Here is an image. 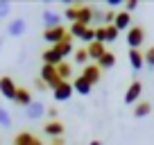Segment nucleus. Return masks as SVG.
Masks as SVG:
<instances>
[{"mask_svg":"<svg viewBox=\"0 0 154 145\" xmlns=\"http://www.w3.org/2000/svg\"><path fill=\"white\" fill-rule=\"evenodd\" d=\"M143 41H145V27L143 25H131L127 29V45H129V50H140Z\"/></svg>","mask_w":154,"mask_h":145,"instance_id":"1","label":"nucleus"},{"mask_svg":"<svg viewBox=\"0 0 154 145\" xmlns=\"http://www.w3.org/2000/svg\"><path fill=\"white\" fill-rule=\"evenodd\" d=\"M38 77H41L45 84H48V88H54L59 82H63V79L59 77V72H57V66H48V63H43V66H41V70H38Z\"/></svg>","mask_w":154,"mask_h":145,"instance_id":"2","label":"nucleus"},{"mask_svg":"<svg viewBox=\"0 0 154 145\" xmlns=\"http://www.w3.org/2000/svg\"><path fill=\"white\" fill-rule=\"evenodd\" d=\"M68 36H70V32H68L63 25H59V27H52V29H43V41H48L50 45L61 43V41H66Z\"/></svg>","mask_w":154,"mask_h":145,"instance_id":"3","label":"nucleus"},{"mask_svg":"<svg viewBox=\"0 0 154 145\" xmlns=\"http://www.w3.org/2000/svg\"><path fill=\"white\" fill-rule=\"evenodd\" d=\"M16 82L11 79V75H0V95L7 97V100H16Z\"/></svg>","mask_w":154,"mask_h":145,"instance_id":"4","label":"nucleus"},{"mask_svg":"<svg viewBox=\"0 0 154 145\" xmlns=\"http://www.w3.org/2000/svg\"><path fill=\"white\" fill-rule=\"evenodd\" d=\"M140 93H143V82H140V79H131L127 91H125V104L140 102Z\"/></svg>","mask_w":154,"mask_h":145,"instance_id":"5","label":"nucleus"},{"mask_svg":"<svg viewBox=\"0 0 154 145\" xmlns=\"http://www.w3.org/2000/svg\"><path fill=\"white\" fill-rule=\"evenodd\" d=\"M72 91H75V88H72V82H59L57 86L52 88V97L57 102H66V100L72 97Z\"/></svg>","mask_w":154,"mask_h":145,"instance_id":"6","label":"nucleus"},{"mask_svg":"<svg viewBox=\"0 0 154 145\" xmlns=\"http://www.w3.org/2000/svg\"><path fill=\"white\" fill-rule=\"evenodd\" d=\"M63 131H66L63 120H48L43 125V134H48L50 140H52V138H63Z\"/></svg>","mask_w":154,"mask_h":145,"instance_id":"7","label":"nucleus"},{"mask_svg":"<svg viewBox=\"0 0 154 145\" xmlns=\"http://www.w3.org/2000/svg\"><path fill=\"white\" fill-rule=\"evenodd\" d=\"M11 145H43V140L38 138L34 131L23 129V131H18V134L14 136V143H11Z\"/></svg>","mask_w":154,"mask_h":145,"instance_id":"8","label":"nucleus"},{"mask_svg":"<svg viewBox=\"0 0 154 145\" xmlns=\"http://www.w3.org/2000/svg\"><path fill=\"white\" fill-rule=\"evenodd\" d=\"M48 111V106L43 104V102H38V100H34L29 106H25V118L27 120H38V118H43V113Z\"/></svg>","mask_w":154,"mask_h":145,"instance_id":"9","label":"nucleus"},{"mask_svg":"<svg viewBox=\"0 0 154 145\" xmlns=\"http://www.w3.org/2000/svg\"><path fill=\"white\" fill-rule=\"evenodd\" d=\"M82 77L86 79L88 84H97L102 79V70H100V66L97 63H88V66H84V70H82Z\"/></svg>","mask_w":154,"mask_h":145,"instance_id":"10","label":"nucleus"},{"mask_svg":"<svg viewBox=\"0 0 154 145\" xmlns=\"http://www.w3.org/2000/svg\"><path fill=\"white\" fill-rule=\"evenodd\" d=\"M41 18H43V29H52V27H59V25H61V14L54 11V9H45Z\"/></svg>","mask_w":154,"mask_h":145,"instance_id":"11","label":"nucleus"},{"mask_svg":"<svg viewBox=\"0 0 154 145\" xmlns=\"http://www.w3.org/2000/svg\"><path fill=\"white\" fill-rule=\"evenodd\" d=\"M25 29H27V20L25 18H14L7 23V34L9 36H23Z\"/></svg>","mask_w":154,"mask_h":145,"instance_id":"12","label":"nucleus"},{"mask_svg":"<svg viewBox=\"0 0 154 145\" xmlns=\"http://www.w3.org/2000/svg\"><path fill=\"white\" fill-rule=\"evenodd\" d=\"M41 61L48 63V66H59V63L66 61V59H63L54 48H48V50H43V52H41Z\"/></svg>","mask_w":154,"mask_h":145,"instance_id":"13","label":"nucleus"},{"mask_svg":"<svg viewBox=\"0 0 154 145\" xmlns=\"http://www.w3.org/2000/svg\"><path fill=\"white\" fill-rule=\"evenodd\" d=\"M14 102H16L18 106H23V109H25V106H29V104L34 102L32 91H29L27 86H18V91H16V100H14Z\"/></svg>","mask_w":154,"mask_h":145,"instance_id":"14","label":"nucleus"},{"mask_svg":"<svg viewBox=\"0 0 154 145\" xmlns=\"http://www.w3.org/2000/svg\"><path fill=\"white\" fill-rule=\"evenodd\" d=\"M113 25L118 27V32H122V29H129V27H131V14H127L125 9L116 11V20H113Z\"/></svg>","mask_w":154,"mask_h":145,"instance_id":"15","label":"nucleus"},{"mask_svg":"<svg viewBox=\"0 0 154 145\" xmlns=\"http://www.w3.org/2000/svg\"><path fill=\"white\" fill-rule=\"evenodd\" d=\"M127 57H129V66L134 68V70H140V68L145 66V52L143 50H129Z\"/></svg>","mask_w":154,"mask_h":145,"instance_id":"16","label":"nucleus"},{"mask_svg":"<svg viewBox=\"0 0 154 145\" xmlns=\"http://www.w3.org/2000/svg\"><path fill=\"white\" fill-rule=\"evenodd\" d=\"M131 113H134V118H145V116H149V113H152V100H140V102H136Z\"/></svg>","mask_w":154,"mask_h":145,"instance_id":"17","label":"nucleus"},{"mask_svg":"<svg viewBox=\"0 0 154 145\" xmlns=\"http://www.w3.org/2000/svg\"><path fill=\"white\" fill-rule=\"evenodd\" d=\"M86 50H88V57L93 59V63L97 61V59L102 57V54L106 52V48H104V43H100V41H93V43H88L86 45Z\"/></svg>","mask_w":154,"mask_h":145,"instance_id":"18","label":"nucleus"},{"mask_svg":"<svg viewBox=\"0 0 154 145\" xmlns=\"http://www.w3.org/2000/svg\"><path fill=\"white\" fill-rule=\"evenodd\" d=\"M97 66H100V70H109V68L116 66V52H111V50H106L104 54H102L100 59H97Z\"/></svg>","mask_w":154,"mask_h":145,"instance_id":"19","label":"nucleus"},{"mask_svg":"<svg viewBox=\"0 0 154 145\" xmlns=\"http://www.w3.org/2000/svg\"><path fill=\"white\" fill-rule=\"evenodd\" d=\"M52 48H54V50H57V52H59V54H61V57H63V59H66V57H68V54H72V52H75V45H72V36H68V39H66V41H61V43H57V45H52Z\"/></svg>","mask_w":154,"mask_h":145,"instance_id":"20","label":"nucleus"},{"mask_svg":"<svg viewBox=\"0 0 154 145\" xmlns=\"http://www.w3.org/2000/svg\"><path fill=\"white\" fill-rule=\"evenodd\" d=\"M72 88H75V91L79 93V95H88V93H91V88H93V86H91V84H88L86 79L82 77V75H77V77L72 79Z\"/></svg>","mask_w":154,"mask_h":145,"instance_id":"21","label":"nucleus"},{"mask_svg":"<svg viewBox=\"0 0 154 145\" xmlns=\"http://www.w3.org/2000/svg\"><path fill=\"white\" fill-rule=\"evenodd\" d=\"M93 11H95V7L82 5V7H79V14H77V20H79V23H84V25H88V23L93 20Z\"/></svg>","mask_w":154,"mask_h":145,"instance_id":"22","label":"nucleus"},{"mask_svg":"<svg viewBox=\"0 0 154 145\" xmlns=\"http://www.w3.org/2000/svg\"><path fill=\"white\" fill-rule=\"evenodd\" d=\"M88 27H91V25H84V23H79V20H75V23H70V29H68V32H70L72 39H75V36H79V39H82L84 32H86Z\"/></svg>","mask_w":154,"mask_h":145,"instance_id":"23","label":"nucleus"},{"mask_svg":"<svg viewBox=\"0 0 154 145\" xmlns=\"http://www.w3.org/2000/svg\"><path fill=\"white\" fill-rule=\"evenodd\" d=\"M57 72H59V77L63 79V82H68L70 79V75H72V66H70V61H61L57 66Z\"/></svg>","mask_w":154,"mask_h":145,"instance_id":"24","label":"nucleus"},{"mask_svg":"<svg viewBox=\"0 0 154 145\" xmlns=\"http://www.w3.org/2000/svg\"><path fill=\"white\" fill-rule=\"evenodd\" d=\"M79 7H82V5L72 0V5H68L66 9H63V16H66L68 20H72V23H75V20H77V14H79Z\"/></svg>","mask_w":154,"mask_h":145,"instance_id":"25","label":"nucleus"},{"mask_svg":"<svg viewBox=\"0 0 154 145\" xmlns=\"http://www.w3.org/2000/svg\"><path fill=\"white\" fill-rule=\"evenodd\" d=\"M88 50L86 48H79V50H75V61L77 63H82V66H88Z\"/></svg>","mask_w":154,"mask_h":145,"instance_id":"26","label":"nucleus"},{"mask_svg":"<svg viewBox=\"0 0 154 145\" xmlns=\"http://www.w3.org/2000/svg\"><path fill=\"white\" fill-rule=\"evenodd\" d=\"M0 127H5V129L11 127V116H9V111H7L5 106H0Z\"/></svg>","mask_w":154,"mask_h":145,"instance_id":"27","label":"nucleus"},{"mask_svg":"<svg viewBox=\"0 0 154 145\" xmlns=\"http://www.w3.org/2000/svg\"><path fill=\"white\" fill-rule=\"evenodd\" d=\"M118 27H116V25H106V43H113L116 39H118Z\"/></svg>","mask_w":154,"mask_h":145,"instance_id":"28","label":"nucleus"},{"mask_svg":"<svg viewBox=\"0 0 154 145\" xmlns=\"http://www.w3.org/2000/svg\"><path fill=\"white\" fill-rule=\"evenodd\" d=\"M95 41L106 43V25H97L95 27Z\"/></svg>","mask_w":154,"mask_h":145,"instance_id":"29","label":"nucleus"},{"mask_svg":"<svg viewBox=\"0 0 154 145\" xmlns=\"http://www.w3.org/2000/svg\"><path fill=\"white\" fill-rule=\"evenodd\" d=\"M9 11H11V5L7 2V0H0V20L7 18V16H9Z\"/></svg>","mask_w":154,"mask_h":145,"instance_id":"30","label":"nucleus"},{"mask_svg":"<svg viewBox=\"0 0 154 145\" xmlns=\"http://www.w3.org/2000/svg\"><path fill=\"white\" fill-rule=\"evenodd\" d=\"M145 66L154 68V45H149V48L145 50Z\"/></svg>","mask_w":154,"mask_h":145,"instance_id":"31","label":"nucleus"},{"mask_svg":"<svg viewBox=\"0 0 154 145\" xmlns=\"http://www.w3.org/2000/svg\"><path fill=\"white\" fill-rule=\"evenodd\" d=\"M122 9H125L127 14L136 11V9H138V0H125V2H122Z\"/></svg>","mask_w":154,"mask_h":145,"instance_id":"32","label":"nucleus"},{"mask_svg":"<svg viewBox=\"0 0 154 145\" xmlns=\"http://www.w3.org/2000/svg\"><path fill=\"white\" fill-rule=\"evenodd\" d=\"M82 41H86V43H93V41H95V27H88L86 32H84Z\"/></svg>","mask_w":154,"mask_h":145,"instance_id":"33","label":"nucleus"},{"mask_svg":"<svg viewBox=\"0 0 154 145\" xmlns=\"http://www.w3.org/2000/svg\"><path fill=\"white\" fill-rule=\"evenodd\" d=\"M116 20V9H106L104 11V25H113Z\"/></svg>","mask_w":154,"mask_h":145,"instance_id":"34","label":"nucleus"},{"mask_svg":"<svg viewBox=\"0 0 154 145\" xmlns=\"http://www.w3.org/2000/svg\"><path fill=\"white\" fill-rule=\"evenodd\" d=\"M45 116H48V120H59V111H57V106H48Z\"/></svg>","mask_w":154,"mask_h":145,"instance_id":"35","label":"nucleus"},{"mask_svg":"<svg viewBox=\"0 0 154 145\" xmlns=\"http://www.w3.org/2000/svg\"><path fill=\"white\" fill-rule=\"evenodd\" d=\"M34 86H36V88H48V84H45L41 77H36V79H34Z\"/></svg>","mask_w":154,"mask_h":145,"instance_id":"36","label":"nucleus"},{"mask_svg":"<svg viewBox=\"0 0 154 145\" xmlns=\"http://www.w3.org/2000/svg\"><path fill=\"white\" fill-rule=\"evenodd\" d=\"M50 145H66V140H63V138H52Z\"/></svg>","mask_w":154,"mask_h":145,"instance_id":"37","label":"nucleus"},{"mask_svg":"<svg viewBox=\"0 0 154 145\" xmlns=\"http://www.w3.org/2000/svg\"><path fill=\"white\" fill-rule=\"evenodd\" d=\"M88 145H102V140L100 138H93V140H88Z\"/></svg>","mask_w":154,"mask_h":145,"instance_id":"38","label":"nucleus"},{"mask_svg":"<svg viewBox=\"0 0 154 145\" xmlns=\"http://www.w3.org/2000/svg\"><path fill=\"white\" fill-rule=\"evenodd\" d=\"M2 43H5V39H0V48H2Z\"/></svg>","mask_w":154,"mask_h":145,"instance_id":"39","label":"nucleus"},{"mask_svg":"<svg viewBox=\"0 0 154 145\" xmlns=\"http://www.w3.org/2000/svg\"><path fill=\"white\" fill-rule=\"evenodd\" d=\"M0 106H2V104H0Z\"/></svg>","mask_w":154,"mask_h":145,"instance_id":"40","label":"nucleus"},{"mask_svg":"<svg viewBox=\"0 0 154 145\" xmlns=\"http://www.w3.org/2000/svg\"><path fill=\"white\" fill-rule=\"evenodd\" d=\"M0 145H2V143H0Z\"/></svg>","mask_w":154,"mask_h":145,"instance_id":"41","label":"nucleus"}]
</instances>
